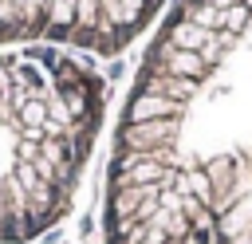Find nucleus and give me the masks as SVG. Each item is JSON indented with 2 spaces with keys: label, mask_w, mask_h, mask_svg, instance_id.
<instances>
[{
  "label": "nucleus",
  "mask_w": 252,
  "mask_h": 244,
  "mask_svg": "<svg viewBox=\"0 0 252 244\" xmlns=\"http://www.w3.org/2000/svg\"><path fill=\"white\" fill-rule=\"evenodd\" d=\"M102 244H252V0H177L122 102Z\"/></svg>",
  "instance_id": "obj_1"
},
{
  "label": "nucleus",
  "mask_w": 252,
  "mask_h": 244,
  "mask_svg": "<svg viewBox=\"0 0 252 244\" xmlns=\"http://www.w3.org/2000/svg\"><path fill=\"white\" fill-rule=\"evenodd\" d=\"M106 79L63 47L0 51V244L55 228L91 165Z\"/></svg>",
  "instance_id": "obj_2"
},
{
  "label": "nucleus",
  "mask_w": 252,
  "mask_h": 244,
  "mask_svg": "<svg viewBox=\"0 0 252 244\" xmlns=\"http://www.w3.org/2000/svg\"><path fill=\"white\" fill-rule=\"evenodd\" d=\"M169 0H0L4 47H75L118 55Z\"/></svg>",
  "instance_id": "obj_3"
}]
</instances>
